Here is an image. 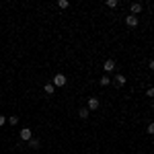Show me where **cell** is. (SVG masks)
I'll use <instances>...</instances> for the list:
<instances>
[{"label":"cell","instance_id":"obj_1","mask_svg":"<svg viewBox=\"0 0 154 154\" xmlns=\"http://www.w3.org/2000/svg\"><path fill=\"white\" fill-rule=\"evenodd\" d=\"M51 84H54V86H64V84H66V76H64V74H56L54 80H51Z\"/></svg>","mask_w":154,"mask_h":154},{"label":"cell","instance_id":"obj_2","mask_svg":"<svg viewBox=\"0 0 154 154\" xmlns=\"http://www.w3.org/2000/svg\"><path fill=\"white\" fill-rule=\"evenodd\" d=\"M86 109H88V111H95V109H99V99L91 97V99H88V105H86Z\"/></svg>","mask_w":154,"mask_h":154},{"label":"cell","instance_id":"obj_3","mask_svg":"<svg viewBox=\"0 0 154 154\" xmlns=\"http://www.w3.org/2000/svg\"><path fill=\"white\" fill-rule=\"evenodd\" d=\"M31 136H33V131L29 130V128H23V130H21V140L29 142V140H31Z\"/></svg>","mask_w":154,"mask_h":154},{"label":"cell","instance_id":"obj_4","mask_svg":"<svg viewBox=\"0 0 154 154\" xmlns=\"http://www.w3.org/2000/svg\"><path fill=\"white\" fill-rule=\"evenodd\" d=\"M103 68H105V72H113L115 70V62L113 60H107L105 64H103Z\"/></svg>","mask_w":154,"mask_h":154},{"label":"cell","instance_id":"obj_5","mask_svg":"<svg viewBox=\"0 0 154 154\" xmlns=\"http://www.w3.org/2000/svg\"><path fill=\"white\" fill-rule=\"evenodd\" d=\"M125 25H128V27H136V25H138V17H134V14H131V17H125Z\"/></svg>","mask_w":154,"mask_h":154},{"label":"cell","instance_id":"obj_6","mask_svg":"<svg viewBox=\"0 0 154 154\" xmlns=\"http://www.w3.org/2000/svg\"><path fill=\"white\" fill-rule=\"evenodd\" d=\"M88 115H91V111H88L86 107H82V109H78V117H80V119H86Z\"/></svg>","mask_w":154,"mask_h":154},{"label":"cell","instance_id":"obj_7","mask_svg":"<svg viewBox=\"0 0 154 154\" xmlns=\"http://www.w3.org/2000/svg\"><path fill=\"white\" fill-rule=\"evenodd\" d=\"M115 84H117V86H123V84H125V76H123V74H117V76H115Z\"/></svg>","mask_w":154,"mask_h":154},{"label":"cell","instance_id":"obj_8","mask_svg":"<svg viewBox=\"0 0 154 154\" xmlns=\"http://www.w3.org/2000/svg\"><path fill=\"white\" fill-rule=\"evenodd\" d=\"M131 12H134V14L142 12V4H140V2H134V4H131Z\"/></svg>","mask_w":154,"mask_h":154},{"label":"cell","instance_id":"obj_9","mask_svg":"<svg viewBox=\"0 0 154 154\" xmlns=\"http://www.w3.org/2000/svg\"><path fill=\"white\" fill-rule=\"evenodd\" d=\"M54 88H56L54 84H45V93H48V95H51V93H54Z\"/></svg>","mask_w":154,"mask_h":154},{"label":"cell","instance_id":"obj_10","mask_svg":"<svg viewBox=\"0 0 154 154\" xmlns=\"http://www.w3.org/2000/svg\"><path fill=\"white\" fill-rule=\"evenodd\" d=\"M107 6H109V8H115V6H117V0H107Z\"/></svg>","mask_w":154,"mask_h":154},{"label":"cell","instance_id":"obj_11","mask_svg":"<svg viewBox=\"0 0 154 154\" xmlns=\"http://www.w3.org/2000/svg\"><path fill=\"white\" fill-rule=\"evenodd\" d=\"M29 146H31V148H37V146H39V140H33V138H31V140H29Z\"/></svg>","mask_w":154,"mask_h":154},{"label":"cell","instance_id":"obj_12","mask_svg":"<svg viewBox=\"0 0 154 154\" xmlns=\"http://www.w3.org/2000/svg\"><path fill=\"white\" fill-rule=\"evenodd\" d=\"M109 82H111V80H109V76H103V78H101V84H103V86H107Z\"/></svg>","mask_w":154,"mask_h":154},{"label":"cell","instance_id":"obj_13","mask_svg":"<svg viewBox=\"0 0 154 154\" xmlns=\"http://www.w3.org/2000/svg\"><path fill=\"white\" fill-rule=\"evenodd\" d=\"M8 121H11V125H14V123L19 121V117H17V115H11V117H8Z\"/></svg>","mask_w":154,"mask_h":154},{"label":"cell","instance_id":"obj_14","mask_svg":"<svg viewBox=\"0 0 154 154\" xmlns=\"http://www.w3.org/2000/svg\"><path fill=\"white\" fill-rule=\"evenodd\" d=\"M4 123H6V117H4V115H0V128H2Z\"/></svg>","mask_w":154,"mask_h":154}]
</instances>
